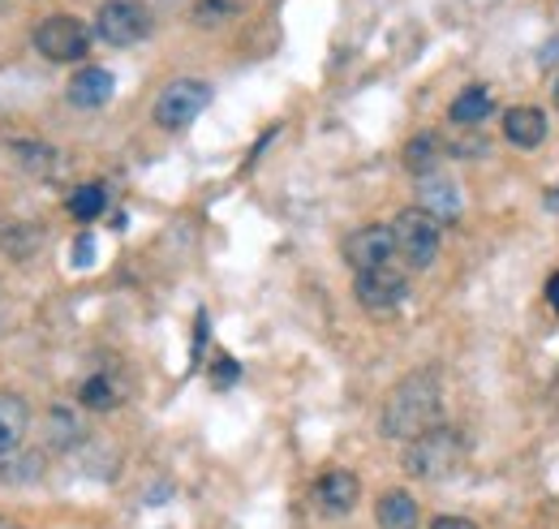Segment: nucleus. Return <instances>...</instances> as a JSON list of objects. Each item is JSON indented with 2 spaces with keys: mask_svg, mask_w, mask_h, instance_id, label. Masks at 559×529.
Here are the masks:
<instances>
[{
  "mask_svg": "<svg viewBox=\"0 0 559 529\" xmlns=\"http://www.w3.org/2000/svg\"><path fill=\"white\" fill-rule=\"evenodd\" d=\"M353 293H357V302L366 310H396L405 302L409 284H405V275L396 267H374V271H357Z\"/></svg>",
  "mask_w": 559,
  "mask_h": 529,
  "instance_id": "0eeeda50",
  "label": "nucleus"
},
{
  "mask_svg": "<svg viewBox=\"0 0 559 529\" xmlns=\"http://www.w3.org/2000/svg\"><path fill=\"white\" fill-rule=\"evenodd\" d=\"M233 13H237V0H199L190 17H194V26H207V31H211V26L228 22Z\"/></svg>",
  "mask_w": 559,
  "mask_h": 529,
  "instance_id": "aec40b11",
  "label": "nucleus"
},
{
  "mask_svg": "<svg viewBox=\"0 0 559 529\" xmlns=\"http://www.w3.org/2000/svg\"><path fill=\"white\" fill-rule=\"evenodd\" d=\"M73 250H78V263H91V250H95V246H91V237H82Z\"/></svg>",
  "mask_w": 559,
  "mask_h": 529,
  "instance_id": "b1692460",
  "label": "nucleus"
},
{
  "mask_svg": "<svg viewBox=\"0 0 559 529\" xmlns=\"http://www.w3.org/2000/svg\"><path fill=\"white\" fill-rule=\"evenodd\" d=\"M357 495H361V482L349 469H328L319 482H314V499L328 517H345L357 508Z\"/></svg>",
  "mask_w": 559,
  "mask_h": 529,
  "instance_id": "1a4fd4ad",
  "label": "nucleus"
},
{
  "mask_svg": "<svg viewBox=\"0 0 559 529\" xmlns=\"http://www.w3.org/2000/svg\"><path fill=\"white\" fill-rule=\"evenodd\" d=\"M490 108H495V99H490V91L487 86H465L456 99H452V121L456 126H483L490 117Z\"/></svg>",
  "mask_w": 559,
  "mask_h": 529,
  "instance_id": "2eb2a0df",
  "label": "nucleus"
},
{
  "mask_svg": "<svg viewBox=\"0 0 559 529\" xmlns=\"http://www.w3.org/2000/svg\"><path fill=\"white\" fill-rule=\"evenodd\" d=\"M556 108H559V82H556Z\"/></svg>",
  "mask_w": 559,
  "mask_h": 529,
  "instance_id": "bb28decb",
  "label": "nucleus"
},
{
  "mask_svg": "<svg viewBox=\"0 0 559 529\" xmlns=\"http://www.w3.org/2000/svg\"><path fill=\"white\" fill-rule=\"evenodd\" d=\"M241 371H237V362L233 357H224V362H215V388H224V384H233Z\"/></svg>",
  "mask_w": 559,
  "mask_h": 529,
  "instance_id": "412c9836",
  "label": "nucleus"
},
{
  "mask_svg": "<svg viewBox=\"0 0 559 529\" xmlns=\"http://www.w3.org/2000/svg\"><path fill=\"white\" fill-rule=\"evenodd\" d=\"M35 48H39L48 61L70 66V61H82V57H86V48H91V31H86L78 17L57 13V17H44V22L35 26Z\"/></svg>",
  "mask_w": 559,
  "mask_h": 529,
  "instance_id": "39448f33",
  "label": "nucleus"
},
{
  "mask_svg": "<svg viewBox=\"0 0 559 529\" xmlns=\"http://www.w3.org/2000/svg\"><path fill=\"white\" fill-rule=\"evenodd\" d=\"M78 400H82L86 409H112V404H117V384H112L108 375H91V379L78 388Z\"/></svg>",
  "mask_w": 559,
  "mask_h": 529,
  "instance_id": "a211bd4d",
  "label": "nucleus"
},
{
  "mask_svg": "<svg viewBox=\"0 0 559 529\" xmlns=\"http://www.w3.org/2000/svg\"><path fill=\"white\" fill-rule=\"evenodd\" d=\"M207 104H211L207 82H199V78H177V82L164 86V95L155 99V121H159L164 130H181V126H190Z\"/></svg>",
  "mask_w": 559,
  "mask_h": 529,
  "instance_id": "423d86ee",
  "label": "nucleus"
},
{
  "mask_svg": "<svg viewBox=\"0 0 559 529\" xmlns=\"http://www.w3.org/2000/svg\"><path fill=\"white\" fill-rule=\"evenodd\" d=\"M95 31L112 48H134L151 35V9L142 0H104L99 17H95Z\"/></svg>",
  "mask_w": 559,
  "mask_h": 529,
  "instance_id": "7ed1b4c3",
  "label": "nucleus"
},
{
  "mask_svg": "<svg viewBox=\"0 0 559 529\" xmlns=\"http://www.w3.org/2000/svg\"><path fill=\"white\" fill-rule=\"evenodd\" d=\"M435 164H439V138H435V133L409 138V146H405V168L418 173V177H426Z\"/></svg>",
  "mask_w": 559,
  "mask_h": 529,
  "instance_id": "f3484780",
  "label": "nucleus"
},
{
  "mask_svg": "<svg viewBox=\"0 0 559 529\" xmlns=\"http://www.w3.org/2000/svg\"><path fill=\"white\" fill-rule=\"evenodd\" d=\"M104 207H108L104 186H82V190H73V199H70L73 220H99V215H104Z\"/></svg>",
  "mask_w": 559,
  "mask_h": 529,
  "instance_id": "6ab92c4d",
  "label": "nucleus"
},
{
  "mask_svg": "<svg viewBox=\"0 0 559 529\" xmlns=\"http://www.w3.org/2000/svg\"><path fill=\"white\" fill-rule=\"evenodd\" d=\"M503 138L512 142V146H538L543 138H547V117L538 113V108H508V117H503Z\"/></svg>",
  "mask_w": 559,
  "mask_h": 529,
  "instance_id": "ddd939ff",
  "label": "nucleus"
},
{
  "mask_svg": "<svg viewBox=\"0 0 559 529\" xmlns=\"http://www.w3.org/2000/svg\"><path fill=\"white\" fill-rule=\"evenodd\" d=\"M345 259L353 263V271H374V267H392L396 259V237L383 224H366L357 228L345 242Z\"/></svg>",
  "mask_w": 559,
  "mask_h": 529,
  "instance_id": "6e6552de",
  "label": "nucleus"
},
{
  "mask_svg": "<svg viewBox=\"0 0 559 529\" xmlns=\"http://www.w3.org/2000/svg\"><path fill=\"white\" fill-rule=\"evenodd\" d=\"M547 302H551V310L559 315V271L551 275V280H547Z\"/></svg>",
  "mask_w": 559,
  "mask_h": 529,
  "instance_id": "5701e85b",
  "label": "nucleus"
},
{
  "mask_svg": "<svg viewBox=\"0 0 559 529\" xmlns=\"http://www.w3.org/2000/svg\"><path fill=\"white\" fill-rule=\"evenodd\" d=\"M443 418V392L430 371L405 375L383 404V435L388 439H418Z\"/></svg>",
  "mask_w": 559,
  "mask_h": 529,
  "instance_id": "f257e3e1",
  "label": "nucleus"
},
{
  "mask_svg": "<svg viewBox=\"0 0 559 529\" xmlns=\"http://www.w3.org/2000/svg\"><path fill=\"white\" fill-rule=\"evenodd\" d=\"M418 202L435 224H452V220H461V190H456V181H448V177L426 173L418 186Z\"/></svg>",
  "mask_w": 559,
  "mask_h": 529,
  "instance_id": "9d476101",
  "label": "nucleus"
},
{
  "mask_svg": "<svg viewBox=\"0 0 559 529\" xmlns=\"http://www.w3.org/2000/svg\"><path fill=\"white\" fill-rule=\"evenodd\" d=\"M112 91H117V82H112V73H108V69L86 66L70 82V104H78V108H99V104H108V99H112Z\"/></svg>",
  "mask_w": 559,
  "mask_h": 529,
  "instance_id": "9b49d317",
  "label": "nucleus"
},
{
  "mask_svg": "<svg viewBox=\"0 0 559 529\" xmlns=\"http://www.w3.org/2000/svg\"><path fill=\"white\" fill-rule=\"evenodd\" d=\"M465 452H469V439H465L456 426L439 422V426H430L426 435L409 439V448H405V469H409L414 478H421V482H435V478L456 473L461 461H465Z\"/></svg>",
  "mask_w": 559,
  "mask_h": 529,
  "instance_id": "f03ea898",
  "label": "nucleus"
},
{
  "mask_svg": "<svg viewBox=\"0 0 559 529\" xmlns=\"http://www.w3.org/2000/svg\"><path fill=\"white\" fill-rule=\"evenodd\" d=\"M73 444H82V422H78V413L66 409V404H57V409H48V448H73Z\"/></svg>",
  "mask_w": 559,
  "mask_h": 529,
  "instance_id": "dca6fc26",
  "label": "nucleus"
},
{
  "mask_svg": "<svg viewBox=\"0 0 559 529\" xmlns=\"http://www.w3.org/2000/svg\"><path fill=\"white\" fill-rule=\"evenodd\" d=\"M26 426H31L26 400L13 397V392H0V457H9L26 439Z\"/></svg>",
  "mask_w": 559,
  "mask_h": 529,
  "instance_id": "f8f14e48",
  "label": "nucleus"
},
{
  "mask_svg": "<svg viewBox=\"0 0 559 529\" xmlns=\"http://www.w3.org/2000/svg\"><path fill=\"white\" fill-rule=\"evenodd\" d=\"M430 529H478L474 521H465V517H435Z\"/></svg>",
  "mask_w": 559,
  "mask_h": 529,
  "instance_id": "4be33fe9",
  "label": "nucleus"
},
{
  "mask_svg": "<svg viewBox=\"0 0 559 529\" xmlns=\"http://www.w3.org/2000/svg\"><path fill=\"white\" fill-rule=\"evenodd\" d=\"M374 517H379V529H418V504L405 491H388L379 499Z\"/></svg>",
  "mask_w": 559,
  "mask_h": 529,
  "instance_id": "4468645a",
  "label": "nucleus"
},
{
  "mask_svg": "<svg viewBox=\"0 0 559 529\" xmlns=\"http://www.w3.org/2000/svg\"><path fill=\"white\" fill-rule=\"evenodd\" d=\"M0 529H26V526H17L13 517H0Z\"/></svg>",
  "mask_w": 559,
  "mask_h": 529,
  "instance_id": "a878e982",
  "label": "nucleus"
},
{
  "mask_svg": "<svg viewBox=\"0 0 559 529\" xmlns=\"http://www.w3.org/2000/svg\"><path fill=\"white\" fill-rule=\"evenodd\" d=\"M392 237H396V255L418 271L435 263V255H439V224L421 207H405L392 220Z\"/></svg>",
  "mask_w": 559,
  "mask_h": 529,
  "instance_id": "20e7f679",
  "label": "nucleus"
},
{
  "mask_svg": "<svg viewBox=\"0 0 559 529\" xmlns=\"http://www.w3.org/2000/svg\"><path fill=\"white\" fill-rule=\"evenodd\" d=\"M559 57V39L556 44H547V52H543V57H538V61H543V66H551V61H556Z\"/></svg>",
  "mask_w": 559,
  "mask_h": 529,
  "instance_id": "393cba45",
  "label": "nucleus"
}]
</instances>
